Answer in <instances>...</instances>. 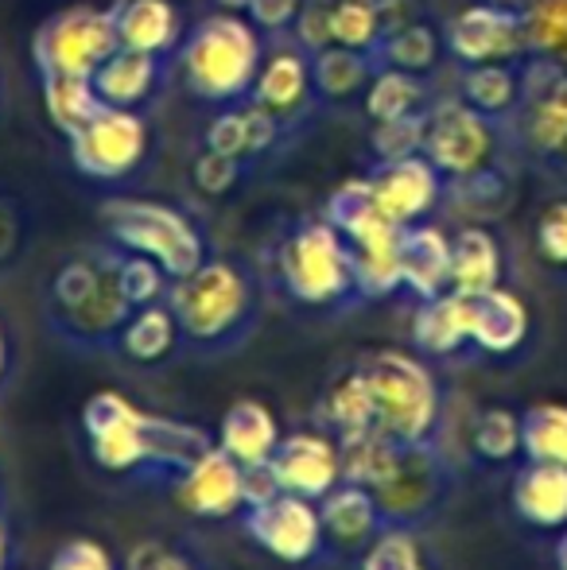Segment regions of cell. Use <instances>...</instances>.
I'll return each mask as SVG.
<instances>
[{
	"mask_svg": "<svg viewBox=\"0 0 567 570\" xmlns=\"http://www.w3.org/2000/svg\"><path fill=\"white\" fill-rule=\"evenodd\" d=\"M78 420H82L86 454L101 473L164 493H172L175 481L214 446L206 428L172 415H151L121 392H94Z\"/></svg>",
	"mask_w": 567,
	"mask_h": 570,
	"instance_id": "cell-1",
	"label": "cell"
},
{
	"mask_svg": "<svg viewBox=\"0 0 567 570\" xmlns=\"http://www.w3.org/2000/svg\"><path fill=\"white\" fill-rule=\"evenodd\" d=\"M47 338L78 357H117V345L137 315L121 287V245L98 240L90 248L70 253L47 276L39 295Z\"/></svg>",
	"mask_w": 567,
	"mask_h": 570,
	"instance_id": "cell-2",
	"label": "cell"
},
{
	"mask_svg": "<svg viewBox=\"0 0 567 570\" xmlns=\"http://www.w3.org/2000/svg\"><path fill=\"white\" fill-rule=\"evenodd\" d=\"M167 307L179 326V353L195 361H222L245 350L265 318V284L242 261L211 256L190 276L172 279Z\"/></svg>",
	"mask_w": 567,
	"mask_h": 570,
	"instance_id": "cell-3",
	"label": "cell"
},
{
	"mask_svg": "<svg viewBox=\"0 0 567 570\" xmlns=\"http://www.w3.org/2000/svg\"><path fill=\"white\" fill-rule=\"evenodd\" d=\"M273 284L292 307L311 315H342L362 307L350 240L326 218H300L273 248Z\"/></svg>",
	"mask_w": 567,
	"mask_h": 570,
	"instance_id": "cell-4",
	"label": "cell"
},
{
	"mask_svg": "<svg viewBox=\"0 0 567 570\" xmlns=\"http://www.w3.org/2000/svg\"><path fill=\"white\" fill-rule=\"evenodd\" d=\"M265 62L261 28L242 12H211L183 36L175 67L190 98L206 106H242L250 101L253 82Z\"/></svg>",
	"mask_w": 567,
	"mask_h": 570,
	"instance_id": "cell-5",
	"label": "cell"
},
{
	"mask_svg": "<svg viewBox=\"0 0 567 570\" xmlns=\"http://www.w3.org/2000/svg\"><path fill=\"white\" fill-rule=\"evenodd\" d=\"M354 373L362 376L365 396L373 407V431L393 443L417 446L439 443V423H443V392L431 373L428 357L397 345L358 353Z\"/></svg>",
	"mask_w": 567,
	"mask_h": 570,
	"instance_id": "cell-6",
	"label": "cell"
},
{
	"mask_svg": "<svg viewBox=\"0 0 567 570\" xmlns=\"http://www.w3.org/2000/svg\"><path fill=\"white\" fill-rule=\"evenodd\" d=\"M506 148L509 140L501 120L478 114L462 98L431 106L424 156L443 175L447 190H454L462 203H482V195H506L509 179L501 175Z\"/></svg>",
	"mask_w": 567,
	"mask_h": 570,
	"instance_id": "cell-7",
	"label": "cell"
},
{
	"mask_svg": "<svg viewBox=\"0 0 567 570\" xmlns=\"http://www.w3.org/2000/svg\"><path fill=\"white\" fill-rule=\"evenodd\" d=\"M101 226L114 245L129 248V253L151 256L172 279H183L211 261V245L206 233L187 210L159 198H133L114 195L101 203Z\"/></svg>",
	"mask_w": 567,
	"mask_h": 570,
	"instance_id": "cell-8",
	"label": "cell"
},
{
	"mask_svg": "<svg viewBox=\"0 0 567 570\" xmlns=\"http://www.w3.org/2000/svg\"><path fill=\"white\" fill-rule=\"evenodd\" d=\"M525 98L501 128L509 151L545 171L567 175V70L545 59H525Z\"/></svg>",
	"mask_w": 567,
	"mask_h": 570,
	"instance_id": "cell-9",
	"label": "cell"
},
{
	"mask_svg": "<svg viewBox=\"0 0 567 570\" xmlns=\"http://www.w3.org/2000/svg\"><path fill=\"white\" fill-rule=\"evenodd\" d=\"M121 47L109 8L70 4L51 12L31 36V62L39 78L51 75H82L94 78L98 67Z\"/></svg>",
	"mask_w": 567,
	"mask_h": 570,
	"instance_id": "cell-10",
	"label": "cell"
},
{
	"mask_svg": "<svg viewBox=\"0 0 567 570\" xmlns=\"http://www.w3.org/2000/svg\"><path fill=\"white\" fill-rule=\"evenodd\" d=\"M242 532L268 559L295 570L323 567L326 559H334L331 543H326L323 517H319V504L307 501V497L276 493L261 504H250L242 512Z\"/></svg>",
	"mask_w": 567,
	"mask_h": 570,
	"instance_id": "cell-11",
	"label": "cell"
},
{
	"mask_svg": "<svg viewBox=\"0 0 567 570\" xmlns=\"http://www.w3.org/2000/svg\"><path fill=\"white\" fill-rule=\"evenodd\" d=\"M70 164L94 183H121L148 156V125L137 109L101 106V114L67 140Z\"/></svg>",
	"mask_w": 567,
	"mask_h": 570,
	"instance_id": "cell-12",
	"label": "cell"
},
{
	"mask_svg": "<svg viewBox=\"0 0 567 570\" xmlns=\"http://www.w3.org/2000/svg\"><path fill=\"white\" fill-rule=\"evenodd\" d=\"M373 493H378L381 509H385L389 528H412V532H420L431 517H439V509L447 504V493H451L447 454L439 451V443L404 446L401 458H397V470Z\"/></svg>",
	"mask_w": 567,
	"mask_h": 570,
	"instance_id": "cell-13",
	"label": "cell"
},
{
	"mask_svg": "<svg viewBox=\"0 0 567 570\" xmlns=\"http://www.w3.org/2000/svg\"><path fill=\"white\" fill-rule=\"evenodd\" d=\"M443 51L459 67H486V62H525L529 59V36H525V12L501 8L490 0L459 8L443 28Z\"/></svg>",
	"mask_w": 567,
	"mask_h": 570,
	"instance_id": "cell-14",
	"label": "cell"
},
{
	"mask_svg": "<svg viewBox=\"0 0 567 570\" xmlns=\"http://www.w3.org/2000/svg\"><path fill=\"white\" fill-rule=\"evenodd\" d=\"M175 504L187 517L198 520H242L250 509V493H245V465L234 462L218 443L211 446L172 489Z\"/></svg>",
	"mask_w": 567,
	"mask_h": 570,
	"instance_id": "cell-15",
	"label": "cell"
},
{
	"mask_svg": "<svg viewBox=\"0 0 567 570\" xmlns=\"http://www.w3.org/2000/svg\"><path fill=\"white\" fill-rule=\"evenodd\" d=\"M370 175V190L378 210L385 214L397 226H417L428 222L431 210L439 206V198L447 195L443 175L431 167L428 156H409L397 159V164H373Z\"/></svg>",
	"mask_w": 567,
	"mask_h": 570,
	"instance_id": "cell-16",
	"label": "cell"
},
{
	"mask_svg": "<svg viewBox=\"0 0 567 570\" xmlns=\"http://www.w3.org/2000/svg\"><path fill=\"white\" fill-rule=\"evenodd\" d=\"M273 473L284 493L307 497V501H315V504L323 501L334 485L346 481L339 443H334L323 428L284 435L273 454Z\"/></svg>",
	"mask_w": 567,
	"mask_h": 570,
	"instance_id": "cell-17",
	"label": "cell"
},
{
	"mask_svg": "<svg viewBox=\"0 0 567 570\" xmlns=\"http://www.w3.org/2000/svg\"><path fill=\"white\" fill-rule=\"evenodd\" d=\"M319 517L326 528V543L334 556H362L373 540L389 528L378 493L358 481H342L319 501Z\"/></svg>",
	"mask_w": 567,
	"mask_h": 570,
	"instance_id": "cell-18",
	"label": "cell"
},
{
	"mask_svg": "<svg viewBox=\"0 0 567 570\" xmlns=\"http://www.w3.org/2000/svg\"><path fill=\"white\" fill-rule=\"evenodd\" d=\"M412 350L428 361H459L475 353V307L470 295L443 292L412 311Z\"/></svg>",
	"mask_w": 567,
	"mask_h": 570,
	"instance_id": "cell-19",
	"label": "cell"
},
{
	"mask_svg": "<svg viewBox=\"0 0 567 570\" xmlns=\"http://www.w3.org/2000/svg\"><path fill=\"white\" fill-rule=\"evenodd\" d=\"M509 509L525 528L537 532H564L567 528V465L525 462L509 481Z\"/></svg>",
	"mask_w": 567,
	"mask_h": 570,
	"instance_id": "cell-20",
	"label": "cell"
},
{
	"mask_svg": "<svg viewBox=\"0 0 567 570\" xmlns=\"http://www.w3.org/2000/svg\"><path fill=\"white\" fill-rule=\"evenodd\" d=\"M401 284L417 303L451 292V233L431 218L401 233Z\"/></svg>",
	"mask_w": 567,
	"mask_h": 570,
	"instance_id": "cell-21",
	"label": "cell"
},
{
	"mask_svg": "<svg viewBox=\"0 0 567 570\" xmlns=\"http://www.w3.org/2000/svg\"><path fill=\"white\" fill-rule=\"evenodd\" d=\"M315 98V82H311V55L300 43L276 47L273 55H265L261 75L253 82L250 101L265 106L268 114H276L287 125L292 117H300Z\"/></svg>",
	"mask_w": 567,
	"mask_h": 570,
	"instance_id": "cell-22",
	"label": "cell"
},
{
	"mask_svg": "<svg viewBox=\"0 0 567 570\" xmlns=\"http://www.w3.org/2000/svg\"><path fill=\"white\" fill-rule=\"evenodd\" d=\"M475 307V357H517L532 334L529 307L506 284L470 299Z\"/></svg>",
	"mask_w": 567,
	"mask_h": 570,
	"instance_id": "cell-23",
	"label": "cell"
},
{
	"mask_svg": "<svg viewBox=\"0 0 567 570\" xmlns=\"http://www.w3.org/2000/svg\"><path fill=\"white\" fill-rule=\"evenodd\" d=\"M281 439H284V431H281V420H276L273 407H268L265 400L242 396L222 412L214 443L234 458V462H242L245 470H250V465L273 462Z\"/></svg>",
	"mask_w": 567,
	"mask_h": 570,
	"instance_id": "cell-24",
	"label": "cell"
},
{
	"mask_svg": "<svg viewBox=\"0 0 567 570\" xmlns=\"http://www.w3.org/2000/svg\"><path fill=\"white\" fill-rule=\"evenodd\" d=\"M121 47L148 55H175L183 43V20L172 0H114L109 4Z\"/></svg>",
	"mask_w": 567,
	"mask_h": 570,
	"instance_id": "cell-25",
	"label": "cell"
},
{
	"mask_svg": "<svg viewBox=\"0 0 567 570\" xmlns=\"http://www.w3.org/2000/svg\"><path fill=\"white\" fill-rule=\"evenodd\" d=\"M167 75V59L164 55H148V51H129V47H117L106 62L94 75L98 86V98L106 106L117 109H140L151 94L164 86Z\"/></svg>",
	"mask_w": 567,
	"mask_h": 570,
	"instance_id": "cell-26",
	"label": "cell"
},
{
	"mask_svg": "<svg viewBox=\"0 0 567 570\" xmlns=\"http://www.w3.org/2000/svg\"><path fill=\"white\" fill-rule=\"evenodd\" d=\"M506 279V253L493 229L462 226L451 233V292L459 295H486Z\"/></svg>",
	"mask_w": 567,
	"mask_h": 570,
	"instance_id": "cell-27",
	"label": "cell"
},
{
	"mask_svg": "<svg viewBox=\"0 0 567 570\" xmlns=\"http://www.w3.org/2000/svg\"><path fill=\"white\" fill-rule=\"evenodd\" d=\"M117 357L129 361L137 368H159L167 361L183 357L179 353V326H175L172 307L164 303H151V307H140L137 315L129 318L121 334V345H117Z\"/></svg>",
	"mask_w": 567,
	"mask_h": 570,
	"instance_id": "cell-28",
	"label": "cell"
},
{
	"mask_svg": "<svg viewBox=\"0 0 567 570\" xmlns=\"http://www.w3.org/2000/svg\"><path fill=\"white\" fill-rule=\"evenodd\" d=\"M459 98L478 114L506 120L525 98L521 62H486V67H462Z\"/></svg>",
	"mask_w": 567,
	"mask_h": 570,
	"instance_id": "cell-29",
	"label": "cell"
},
{
	"mask_svg": "<svg viewBox=\"0 0 567 570\" xmlns=\"http://www.w3.org/2000/svg\"><path fill=\"white\" fill-rule=\"evenodd\" d=\"M378 75L373 55L354 51V47H323L311 55V82H315V98L323 101H346L354 94H365V86Z\"/></svg>",
	"mask_w": 567,
	"mask_h": 570,
	"instance_id": "cell-30",
	"label": "cell"
},
{
	"mask_svg": "<svg viewBox=\"0 0 567 570\" xmlns=\"http://www.w3.org/2000/svg\"><path fill=\"white\" fill-rule=\"evenodd\" d=\"M39 94H43V114L59 128L62 136H75L82 125H90L94 117L101 114L106 101L98 98V86L94 78L82 75H51V78H39Z\"/></svg>",
	"mask_w": 567,
	"mask_h": 570,
	"instance_id": "cell-31",
	"label": "cell"
},
{
	"mask_svg": "<svg viewBox=\"0 0 567 570\" xmlns=\"http://www.w3.org/2000/svg\"><path fill=\"white\" fill-rule=\"evenodd\" d=\"M439 51H443V36L424 20H409L381 36L373 62H378V70L393 67V70H409V75H431L439 62Z\"/></svg>",
	"mask_w": 567,
	"mask_h": 570,
	"instance_id": "cell-32",
	"label": "cell"
},
{
	"mask_svg": "<svg viewBox=\"0 0 567 570\" xmlns=\"http://www.w3.org/2000/svg\"><path fill=\"white\" fill-rule=\"evenodd\" d=\"M428 109H431V101H428L424 75L385 67L365 86V117L370 120H397V117L428 114Z\"/></svg>",
	"mask_w": 567,
	"mask_h": 570,
	"instance_id": "cell-33",
	"label": "cell"
},
{
	"mask_svg": "<svg viewBox=\"0 0 567 570\" xmlns=\"http://www.w3.org/2000/svg\"><path fill=\"white\" fill-rule=\"evenodd\" d=\"M470 451L482 465H509L525 458L521 412L509 407H482L470 420Z\"/></svg>",
	"mask_w": 567,
	"mask_h": 570,
	"instance_id": "cell-34",
	"label": "cell"
},
{
	"mask_svg": "<svg viewBox=\"0 0 567 570\" xmlns=\"http://www.w3.org/2000/svg\"><path fill=\"white\" fill-rule=\"evenodd\" d=\"M525 462H556L567 465V404L540 400L521 412Z\"/></svg>",
	"mask_w": 567,
	"mask_h": 570,
	"instance_id": "cell-35",
	"label": "cell"
},
{
	"mask_svg": "<svg viewBox=\"0 0 567 570\" xmlns=\"http://www.w3.org/2000/svg\"><path fill=\"white\" fill-rule=\"evenodd\" d=\"M331 36L339 47L373 55L385 36V8L381 0H334L331 12Z\"/></svg>",
	"mask_w": 567,
	"mask_h": 570,
	"instance_id": "cell-36",
	"label": "cell"
},
{
	"mask_svg": "<svg viewBox=\"0 0 567 570\" xmlns=\"http://www.w3.org/2000/svg\"><path fill=\"white\" fill-rule=\"evenodd\" d=\"M525 36L532 59L567 70V0H532L525 8Z\"/></svg>",
	"mask_w": 567,
	"mask_h": 570,
	"instance_id": "cell-37",
	"label": "cell"
},
{
	"mask_svg": "<svg viewBox=\"0 0 567 570\" xmlns=\"http://www.w3.org/2000/svg\"><path fill=\"white\" fill-rule=\"evenodd\" d=\"M358 570H439V563H431L412 528H385L358 556Z\"/></svg>",
	"mask_w": 567,
	"mask_h": 570,
	"instance_id": "cell-38",
	"label": "cell"
},
{
	"mask_svg": "<svg viewBox=\"0 0 567 570\" xmlns=\"http://www.w3.org/2000/svg\"><path fill=\"white\" fill-rule=\"evenodd\" d=\"M428 114H412V117H397V120H373L370 148H373V156H378V164H397V159L424 156Z\"/></svg>",
	"mask_w": 567,
	"mask_h": 570,
	"instance_id": "cell-39",
	"label": "cell"
},
{
	"mask_svg": "<svg viewBox=\"0 0 567 570\" xmlns=\"http://www.w3.org/2000/svg\"><path fill=\"white\" fill-rule=\"evenodd\" d=\"M532 248L548 272L567 276V195L540 206L537 222H532Z\"/></svg>",
	"mask_w": 567,
	"mask_h": 570,
	"instance_id": "cell-40",
	"label": "cell"
},
{
	"mask_svg": "<svg viewBox=\"0 0 567 570\" xmlns=\"http://www.w3.org/2000/svg\"><path fill=\"white\" fill-rule=\"evenodd\" d=\"M121 570H214L211 559L183 540H144L129 551Z\"/></svg>",
	"mask_w": 567,
	"mask_h": 570,
	"instance_id": "cell-41",
	"label": "cell"
},
{
	"mask_svg": "<svg viewBox=\"0 0 567 570\" xmlns=\"http://www.w3.org/2000/svg\"><path fill=\"white\" fill-rule=\"evenodd\" d=\"M121 287L129 295L133 307H151V303H164L167 299V287H172V276L159 268L151 256L129 253L121 248Z\"/></svg>",
	"mask_w": 567,
	"mask_h": 570,
	"instance_id": "cell-42",
	"label": "cell"
},
{
	"mask_svg": "<svg viewBox=\"0 0 567 570\" xmlns=\"http://www.w3.org/2000/svg\"><path fill=\"white\" fill-rule=\"evenodd\" d=\"M242 175H245V159L222 156V151H211V148L198 151V159L190 164V183H195V190H203L206 198L229 195V190L242 183Z\"/></svg>",
	"mask_w": 567,
	"mask_h": 570,
	"instance_id": "cell-43",
	"label": "cell"
},
{
	"mask_svg": "<svg viewBox=\"0 0 567 570\" xmlns=\"http://www.w3.org/2000/svg\"><path fill=\"white\" fill-rule=\"evenodd\" d=\"M206 148L222 151V156H234L250 164V120H245V101L242 106H226L218 117L206 125Z\"/></svg>",
	"mask_w": 567,
	"mask_h": 570,
	"instance_id": "cell-44",
	"label": "cell"
},
{
	"mask_svg": "<svg viewBox=\"0 0 567 570\" xmlns=\"http://www.w3.org/2000/svg\"><path fill=\"white\" fill-rule=\"evenodd\" d=\"M47 570H121V563H117V556L106 543L90 540V535H78V540H67L55 551Z\"/></svg>",
	"mask_w": 567,
	"mask_h": 570,
	"instance_id": "cell-45",
	"label": "cell"
},
{
	"mask_svg": "<svg viewBox=\"0 0 567 570\" xmlns=\"http://www.w3.org/2000/svg\"><path fill=\"white\" fill-rule=\"evenodd\" d=\"M331 12H334V0H303L300 20H295V28H292V39L307 55H319L323 47L334 43V36H331Z\"/></svg>",
	"mask_w": 567,
	"mask_h": 570,
	"instance_id": "cell-46",
	"label": "cell"
},
{
	"mask_svg": "<svg viewBox=\"0 0 567 570\" xmlns=\"http://www.w3.org/2000/svg\"><path fill=\"white\" fill-rule=\"evenodd\" d=\"M300 8H303V0H253V4L245 8V16H250L265 36H292L295 20H300Z\"/></svg>",
	"mask_w": 567,
	"mask_h": 570,
	"instance_id": "cell-47",
	"label": "cell"
},
{
	"mask_svg": "<svg viewBox=\"0 0 567 570\" xmlns=\"http://www.w3.org/2000/svg\"><path fill=\"white\" fill-rule=\"evenodd\" d=\"M23 248V222L8 198H0V276L16 264Z\"/></svg>",
	"mask_w": 567,
	"mask_h": 570,
	"instance_id": "cell-48",
	"label": "cell"
},
{
	"mask_svg": "<svg viewBox=\"0 0 567 570\" xmlns=\"http://www.w3.org/2000/svg\"><path fill=\"white\" fill-rule=\"evenodd\" d=\"M0 570H20V543H16V528L8 517V504L0 497Z\"/></svg>",
	"mask_w": 567,
	"mask_h": 570,
	"instance_id": "cell-49",
	"label": "cell"
},
{
	"mask_svg": "<svg viewBox=\"0 0 567 570\" xmlns=\"http://www.w3.org/2000/svg\"><path fill=\"white\" fill-rule=\"evenodd\" d=\"M8 368H12V345H8V334H4V326H0V384H4Z\"/></svg>",
	"mask_w": 567,
	"mask_h": 570,
	"instance_id": "cell-50",
	"label": "cell"
},
{
	"mask_svg": "<svg viewBox=\"0 0 567 570\" xmlns=\"http://www.w3.org/2000/svg\"><path fill=\"white\" fill-rule=\"evenodd\" d=\"M553 563H556V570H567V528L560 532V540H556V548H553Z\"/></svg>",
	"mask_w": 567,
	"mask_h": 570,
	"instance_id": "cell-51",
	"label": "cell"
},
{
	"mask_svg": "<svg viewBox=\"0 0 567 570\" xmlns=\"http://www.w3.org/2000/svg\"><path fill=\"white\" fill-rule=\"evenodd\" d=\"M222 8H226V12H245V8L253 4V0H218Z\"/></svg>",
	"mask_w": 567,
	"mask_h": 570,
	"instance_id": "cell-52",
	"label": "cell"
},
{
	"mask_svg": "<svg viewBox=\"0 0 567 570\" xmlns=\"http://www.w3.org/2000/svg\"><path fill=\"white\" fill-rule=\"evenodd\" d=\"M490 4H501V8H517V12H525V8H529L532 0H490Z\"/></svg>",
	"mask_w": 567,
	"mask_h": 570,
	"instance_id": "cell-53",
	"label": "cell"
},
{
	"mask_svg": "<svg viewBox=\"0 0 567 570\" xmlns=\"http://www.w3.org/2000/svg\"><path fill=\"white\" fill-rule=\"evenodd\" d=\"M0 109H4V75H0Z\"/></svg>",
	"mask_w": 567,
	"mask_h": 570,
	"instance_id": "cell-54",
	"label": "cell"
}]
</instances>
